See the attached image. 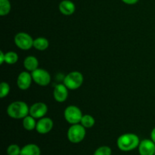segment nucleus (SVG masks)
<instances>
[{"mask_svg": "<svg viewBox=\"0 0 155 155\" xmlns=\"http://www.w3.org/2000/svg\"><path fill=\"white\" fill-rule=\"evenodd\" d=\"M139 138L133 133H125L117 139V147L123 151H130L136 149L139 145Z\"/></svg>", "mask_w": 155, "mask_h": 155, "instance_id": "f257e3e1", "label": "nucleus"}, {"mask_svg": "<svg viewBox=\"0 0 155 155\" xmlns=\"http://www.w3.org/2000/svg\"><path fill=\"white\" fill-rule=\"evenodd\" d=\"M7 114L13 119H24L25 117L30 114V107L24 101H14L8 107Z\"/></svg>", "mask_w": 155, "mask_h": 155, "instance_id": "f03ea898", "label": "nucleus"}, {"mask_svg": "<svg viewBox=\"0 0 155 155\" xmlns=\"http://www.w3.org/2000/svg\"><path fill=\"white\" fill-rule=\"evenodd\" d=\"M85 136H86V128L82 124H74L68 129V140L72 143H80L84 139Z\"/></svg>", "mask_w": 155, "mask_h": 155, "instance_id": "7ed1b4c3", "label": "nucleus"}, {"mask_svg": "<svg viewBox=\"0 0 155 155\" xmlns=\"http://www.w3.org/2000/svg\"><path fill=\"white\" fill-rule=\"evenodd\" d=\"M83 83V76L79 71L69 73L64 79V84L71 90H76L82 86Z\"/></svg>", "mask_w": 155, "mask_h": 155, "instance_id": "20e7f679", "label": "nucleus"}, {"mask_svg": "<svg viewBox=\"0 0 155 155\" xmlns=\"http://www.w3.org/2000/svg\"><path fill=\"white\" fill-rule=\"evenodd\" d=\"M64 116L68 123L71 125L80 124L83 117L81 110L75 105H70L67 107L64 112Z\"/></svg>", "mask_w": 155, "mask_h": 155, "instance_id": "39448f33", "label": "nucleus"}, {"mask_svg": "<svg viewBox=\"0 0 155 155\" xmlns=\"http://www.w3.org/2000/svg\"><path fill=\"white\" fill-rule=\"evenodd\" d=\"M33 41L34 39L30 34L24 32L17 33L15 36V45L22 50H29L33 47Z\"/></svg>", "mask_w": 155, "mask_h": 155, "instance_id": "423d86ee", "label": "nucleus"}, {"mask_svg": "<svg viewBox=\"0 0 155 155\" xmlns=\"http://www.w3.org/2000/svg\"><path fill=\"white\" fill-rule=\"evenodd\" d=\"M33 80L37 85L41 86H46L51 82V76L49 73L42 68H37L31 72Z\"/></svg>", "mask_w": 155, "mask_h": 155, "instance_id": "0eeeda50", "label": "nucleus"}, {"mask_svg": "<svg viewBox=\"0 0 155 155\" xmlns=\"http://www.w3.org/2000/svg\"><path fill=\"white\" fill-rule=\"evenodd\" d=\"M48 112V107L43 102L34 103L30 107V115L36 119H40L44 117Z\"/></svg>", "mask_w": 155, "mask_h": 155, "instance_id": "6e6552de", "label": "nucleus"}, {"mask_svg": "<svg viewBox=\"0 0 155 155\" xmlns=\"http://www.w3.org/2000/svg\"><path fill=\"white\" fill-rule=\"evenodd\" d=\"M33 77L28 71H23L18 75L17 79V85L21 90H27L30 87Z\"/></svg>", "mask_w": 155, "mask_h": 155, "instance_id": "1a4fd4ad", "label": "nucleus"}, {"mask_svg": "<svg viewBox=\"0 0 155 155\" xmlns=\"http://www.w3.org/2000/svg\"><path fill=\"white\" fill-rule=\"evenodd\" d=\"M53 121L49 117L40 118L37 121L36 130L39 134H46L48 133L53 128Z\"/></svg>", "mask_w": 155, "mask_h": 155, "instance_id": "9d476101", "label": "nucleus"}, {"mask_svg": "<svg viewBox=\"0 0 155 155\" xmlns=\"http://www.w3.org/2000/svg\"><path fill=\"white\" fill-rule=\"evenodd\" d=\"M138 148L140 155H154L155 154V143L151 139L141 141Z\"/></svg>", "mask_w": 155, "mask_h": 155, "instance_id": "9b49d317", "label": "nucleus"}, {"mask_svg": "<svg viewBox=\"0 0 155 155\" xmlns=\"http://www.w3.org/2000/svg\"><path fill=\"white\" fill-rule=\"evenodd\" d=\"M53 96L58 102H64L67 100L68 96V89L64 84H58L53 91Z\"/></svg>", "mask_w": 155, "mask_h": 155, "instance_id": "f8f14e48", "label": "nucleus"}, {"mask_svg": "<svg viewBox=\"0 0 155 155\" xmlns=\"http://www.w3.org/2000/svg\"><path fill=\"white\" fill-rule=\"evenodd\" d=\"M58 8L64 15H71L75 12L76 6L71 0H63L59 4Z\"/></svg>", "mask_w": 155, "mask_h": 155, "instance_id": "ddd939ff", "label": "nucleus"}, {"mask_svg": "<svg viewBox=\"0 0 155 155\" xmlns=\"http://www.w3.org/2000/svg\"><path fill=\"white\" fill-rule=\"evenodd\" d=\"M24 67L27 71L32 72V71H35V70L37 69L38 67H39V61H38V59L36 58L35 56H27L24 61Z\"/></svg>", "mask_w": 155, "mask_h": 155, "instance_id": "4468645a", "label": "nucleus"}, {"mask_svg": "<svg viewBox=\"0 0 155 155\" xmlns=\"http://www.w3.org/2000/svg\"><path fill=\"white\" fill-rule=\"evenodd\" d=\"M41 151L39 146L35 144H27L21 148L20 155H40Z\"/></svg>", "mask_w": 155, "mask_h": 155, "instance_id": "2eb2a0df", "label": "nucleus"}, {"mask_svg": "<svg viewBox=\"0 0 155 155\" xmlns=\"http://www.w3.org/2000/svg\"><path fill=\"white\" fill-rule=\"evenodd\" d=\"M49 46V42L45 37H38L33 41V47L39 51H44Z\"/></svg>", "mask_w": 155, "mask_h": 155, "instance_id": "dca6fc26", "label": "nucleus"}, {"mask_svg": "<svg viewBox=\"0 0 155 155\" xmlns=\"http://www.w3.org/2000/svg\"><path fill=\"white\" fill-rule=\"evenodd\" d=\"M36 118L32 117L31 115H27L23 119V127L27 131H31L36 129Z\"/></svg>", "mask_w": 155, "mask_h": 155, "instance_id": "f3484780", "label": "nucleus"}, {"mask_svg": "<svg viewBox=\"0 0 155 155\" xmlns=\"http://www.w3.org/2000/svg\"><path fill=\"white\" fill-rule=\"evenodd\" d=\"M95 118L89 114L83 115L80 121V124H82L85 128H92L95 125Z\"/></svg>", "mask_w": 155, "mask_h": 155, "instance_id": "a211bd4d", "label": "nucleus"}, {"mask_svg": "<svg viewBox=\"0 0 155 155\" xmlns=\"http://www.w3.org/2000/svg\"><path fill=\"white\" fill-rule=\"evenodd\" d=\"M12 6L9 0H0V15L5 16L10 12Z\"/></svg>", "mask_w": 155, "mask_h": 155, "instance_id": "6ab92c4d", "label": "nucleus"}, {"mask_svg": "<svg viewBox=\"0 0 155 155\" xmlns=\"http://www.w3.org/2000/svg\"><path fill=\"white\" fill-rule=\"evenodd\" d=\"M18 61V54L15 51H8L5 53V63L14 64Z\"/></svg>", "mask_w": 155, "mask_h": 155, "instance_id": "aec40b11", "label": "nucleus"}, {"mask_svg": "<svg viewBox=\"0 0 155 155\" xmlns=\"http://www.w3.org/2000/svg\"><path fill=\"white\" fill-rule=\"evenodd\" d=\"M10 92V86L6 82H2L0 85V98H4Z\"/></svg>", "mask_w": 155, "mask_h": 155, "instance_id": "412c9836", "label": "nucleus"}, {"mask_svg": "<svg viewBox=\"0 0 155 155\" xmlns=\"http://www.w3.org/2000/svg\"><path fill=\"white\" fill-rule=\"evenodd\" d=\"M111 148L108 146H101L97 148L93 155H111Z\"/></svg>", "mask_w": 155, "mask_h": 155, "instance_id": "4be33fe9", "label": "nucleus"}, {"mask_svg": "<svg viewBox=\"0 0 155 155\" xmlns=\"http://www.w3.org/2000/svg\"><path fill=\"white\" fill-rule=\"evenodd\" d=\"M21 148L16 144L10 145L7 148L8 155H20L21 154Z\"/></svg>", "mask_w": 155, "mask_h": 155, "instance_id": "5701e85b", "label": "nucleus"}, {"mask_svg": "<svg viewBox=\"0 0 155 155\" xmlns=\"http://www.w3.org/2000/svg\"><path fill=\"white\" fill-rule=\"evenodd\" d=\"M4 62H5V53L1 51H0V64H3Z\"/></svg>", "mask_w": 155, "mask_h": 155, "instance_id": "b1692460", "label": "nucleus"}, {"mask_svg": "<svg viewBox=\"0 0 155 155\" xmlns=\"http://www.w3.org/2000/svg\"><path fill=\"white\" fill-rule=\"evenodd\" d=\"M125 4L127 5H135L139 1V0H122Z\"/></svg>", "mask_w": 155, "mask_h": 155, "instance_id": "393cba45", "label": "nucleus"}, {"mask_svg": "<svg viewBox=\"0 0 155 155\" xmlns=\"http://www.w3.org/2000/svg\"><path fill=\"white\" fill-rule=\"evenodd\" d=\"M151 140H152L153 142L155 143V127L153 129L152 131H151Z\"/></svg>", "mask_w": 155, "mask_h": 155, "instance_id": "a878e982", "label": "nucleus"}, {"mask_svg": "<svg viewBox=\"0 0 155 155\" xmlns=\"http://www.w3.org/2000/svg\"><path fill=\"white\" fill-rule=\"evenodd\" d=\"M154 155H155V154H154Z\"/></svg>", "mask_w": 155, "mask_h": 155, "instance_id": "bb28decb", "label": "nucleus"}]
</instances>
